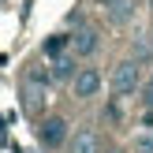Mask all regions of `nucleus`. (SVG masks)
<instances>
[{
  "label": "nucleus",
  "mask_w": 153,
  "mask_h": 153,
  "mask_svg": "<svg viewBox=\"0 0 153 153\" xmlns=\"http://www.w3.org/2000/svg\"><path fill=\"white\" fill-rule=\"evenodd\" d=\"M138 82H142V64H138V60H120V64L112 67L108 86H112V94H116V97L134 94V86H138Z\"/></svg>",
  "instance_id": "1"
},
{
  "label": "nucleus",
  "mask_w": 153,
  "mask_h": 153,
  "mask_svg": "<svg viewBox=\"0 0 153 153\" xmlns=\"http://www.w3.org/2000/svg\"><path fill=\"white\" fill-rule=\"evenodd\" d=\"M67 134H71V131H67V120L64 116H45L41 127H37V142H41L45 149H60L67 142Z\"/></svg>",
  "instance_id": "2"
},
{
  "label": "nucleus",
  "mask_w": 153,
  "mask_h": 153,
  "mask_svg": "<svg viewBox=\"0 0 153 153\" xmlns=\"http://www.w3.org/2000/svg\"><path fill=\"white\" fill-rule=\"evenodd\" d=\"M101 86H105V79H101L97 67H79V75H75V82H71V94L79 97V101H90V97H97Z\"/></svg>",
  "instance_id": "3"
},
{
  "label": "nucleus",
  "mask_w": 153,
  "mask_h": 153,
  "mask_svg": "<svg viewBox=\"0 0 153 153\" xmlns=\"http://www.w3.org/2000/svg\"><path fill=\"white\" fill-rule=\"evenodd\" d=\"M97 49H101V34H97V30H90V26L79 30V34L71 37V56H75V60H90Z\"/></svg>",
  "instance_id": "4"
},
{
  "label": "nucleus",
  "mask_w": 153,
  "mask_h": 153,
  "mask_svg": "<svg viewBox=\"0 0 153 153\" xmlns=\"http://www.w3.org/2000/svg\"><path fill=\"white\" fill-rule=\"evenodd\" d=\"M97 131H90V127H75L71 134V146H67V153H97Z\"/></svg>",
  "instance_id": "5"
},
{
  "label": "nucleus",
  "mask_w": 153,
  "mask_h": 153,
  "mask_svg": "<svg viewBox=\"0 0 153 153\" xmlns=\"http://www.w3.org/2000/svg\"><path fill=\"white\" fill-rule=\"evenodd\" d=\"M49 67H52V82H75V75H79V60L71 52L60 60H49Z\"/></svg>",
  "instance_id": "6"
},
{
  "label": "nucleus",
  "mask_w": 153,
  "mask_h": 153,
  "mask_svg": "<svg viewBox=\"0 0 153 153\" xmlns=\"http://www.w3.org/2000/svg\"><path fill=\"white\" fill-rule=\"evenodd\" d=\"M26 86L45 90V94H49V86H52V67H45V64H30V67H26Z\"/></svg>",
  "instance_id": "7"
},
{
  "label": "nucleus",
  "mask_w": 153,
  "mask_h": 153,
  "mask_svg": "<svg viewBox=\"0 0 153 153\" xmlns=\"http://www.w3.org/2000/svg\"><path fill=\"white\" fill-rule=\"evenodd\" d=\"M67 49H71V37H67V34H52L49 41H45V56H49V60L67 56Z\"/></svg>",
  "instance_id": "8"
},
{
  "label": "nucleus",
  "mask_w": 153,
  "mask_h": 153,
  "mask_svg": "<svg viewBox=\"0 0 153 153\" xmlns=\"http://www.w3.org/2000/svg\"><path fill=\"white\" fill-rule=\"evenodd\" d=\"M131 15H134V0H116V4H108V22H116V26H123Z\"/></svg>",
  "instance_id": "9"
},
{
  "label": "nucleus",
  "mask_w": 153,
  "mask_h": 153,
  "mask_svg": "<svg viewBox=\"0 0 153 153\" xmlns=\"http://www.w3.org/2000/svg\"><path fill=\"white\" fill-rule=\"evenodd\" d=\"M26 112L30 116H37V112H41V105H45V90H34V86H26Z\"/></svg>",
  "instance_id": "10"
},
{
  "label": "nucleus",
  "mask_w": 153,
  "mask_h": 153,
  "mask_svg": "<svg viewBox=\"0 0 153 153\" xmlns=\"http://www.w3.org/2000/svg\"><path fill=\"white\" fill-rule=\"evenodd\" d=\"M149 56H153V45L149 41H134V60L142 64V60H149Z\"/></svg>",
  "instance_id": "11"
},
{
  "label": "nucleus",
  "mask_w": 153,
  "mask_h": 153,
  "mask_svg": "<svg viewBox=\"0 0 153 153\" xmlns=\"http://www.w3.org/2000/svg\"><path fill=\"white\" fill-rule=\"evenodd\" d=\"M134 149L138 153H153V134H134Z\"/></svg>",
  "instance_id": "12"
},
{
  "label": "nucleus",
  "mask_w": 153,
  "mask_h": 153,
  "mask_svg": "<svg viewBox=\"0 0 153 153\" xmlns=\"http://www.w3.org/2000/svg\"><path fill=\"white\" fill-rule=\"evenodd\" d=\"M142 105H146V108L153 112V82H149V90H146V97H142Z\"/></svg>",
  "instance_id": "13"
},
{
  "label": "nucleus",
  "mask_w": 153,
  "mask_h": 153,
  "mask_svg": "<svg viewBox=\"0 0 153 153\" xmlns=\"http://www.w3.org/2000/svg\"><path fill=\"white\" fill-rule=\"evenodd\" d=\"M101 4H105V7H108V4H116V0H101Z\"/></svg>",
  "instance_id": "14"
},
{
  "label": "nucleus",
  "mask_w": 153,
  "mask_h": 153,
  "mask_svg": "<svg viewBox=\"0 0 153 153\" xmlns=\"http://www.w3.org/2000/svg\"><path fill=\"white\" fill-rule=\"evenodd\" d=\"M0 4H4V0H0Z\"/></svg>",
  "instance_id": "15"
},
{
  "label": "nucleus",
  "mask_w": 153,
  "mask_h": 153,
  "mask_svg": "<svg viewBox=\"0 0 153 153\" xmlns=\"http://www.w3.org/2000/svg\"><path fill=\"white\" fill-rule=\"evenodd\" d=\"M149 4H153V0H149Z\"/></svg>",
  "instance_id": "16"
}]
</instances>
